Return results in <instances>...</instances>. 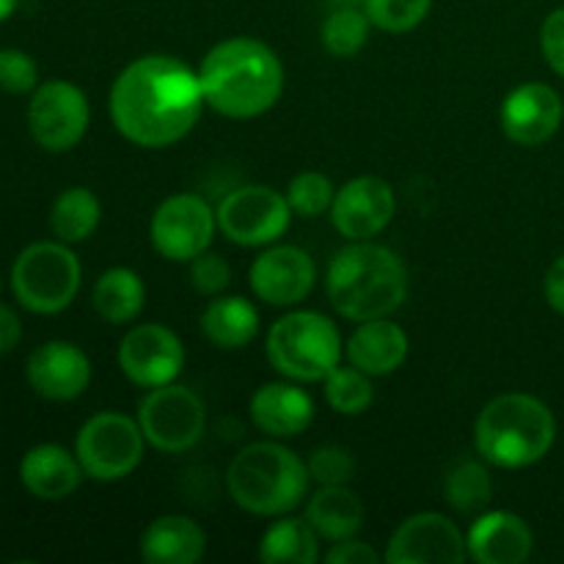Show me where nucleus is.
Instances as JSON below:
<instances>
[{
    "label": "nucleus",
    "instance_id": "nucleus-7",
    "mask_svg": "<svg viewBox=\"0 0 564 564\" xmlns=\"http://www.w3.org/2000/svg\"><path fill=\"white\" fill-rule=\"evenodd\" d=\"M83 268L77 253L61 240L31 242L11 264V292L33 314H58L80 292Z\"/></svg>",
    "mask_w": 564,
    "mask_h": 564
},
{
    "label": "nucleus",
    "instance_id": "nucleus-40",
    "mask_svg": "<svg viewBox=\"0 0 564 564\" xmlns=\"http://www.w3.org/2000/svg\"><path fill=\"white\" fill-rule=\"evenodd\" d=\"M22 339V323L17 312L6 303H0V356L14 350Z\"/></svg>",
    "mask_w": 564,
    "mask_h": 564
},
{
    "label": "nucleus",
    "instance_id": "nucleus-24",
    "mask_svg": "<svg viewBox=\"0 0 564 564\" xmlns=\"http://www.w3.org/2000/svg\"><path fill=\"white\" fill-rule=\"evenodd\" d=\"M257 303L242 295H215L202 312V334L218 350H242L259 336Z\"/></svg>",
    "mask_w": 564,
    "mask_h": 564
},
{
    "label": "nucleus",
    "instance_id": "nucleus-1",
    "mask_svg": "<svg viewBox=\"0 0 564 564\" xmlns=\"http://www.w3.org/2000/svg\"><path fill=\"white\" fill-rule=\"evenodd\" d=\"M108 108L121 138L141 149H165L191 135L207 102L198 72L174 55L152 53L116 75Z\"/></svg>",
    "mask_w": 564,
    "mask_h": 564
},
{
    "label": "nucleus",
    "instance_id": "nucleus-8",
    "mask_svg": "<svg viewBox=\"0 0 564 564\" xmlns=\"http://www.w3.org/2000/svg\"><path fill=\"white\" fill-rule=\"evenodd\" d=\"M147 438L138 419L121 411L94 413L75 438V455L94 482H119L143 460Z\"/></svg>",
    "mask_w": 564,
    "mask_h": 564
},
{
    "label": "nucleus",
    "instance_id": "nucleus-10",
    "mask_svg": "<svg viewBox=\"0 0 564 564\" xmlns=\"http://www.w3.org/2000/svg\"><path fill=\"white\" fill-rule=\"evenodd\" d=\"M220 235L242 248L273 246L292 224V207L281 191L270 185H242L226 193L215 209Z\"/></svg>",
    "mask_w": 564,
    "mask_h": 564
},
{
    "label": "nucleus",
    "instance_id": "nucleus-35",
    "mask_svg": "<svg viewBox=\"0 0 564 564\" xmlns=\"http://www.w3.org/2000/svg\"><path fill=\"white\" fill-rule=\"evenodd\" d=\"M39 86V66L25 50H0V91L6 94H33Z\"/></svg>",
    "mask_w": 564,
    "mask_h": 564
},
{
    "label": "nucleus",
    "instance_id": "nucleus-9",
    "mask_svg": "<svg viewBox=\"0 0 564 564\" xmlns=\"http://www.w3.org/2000/svg\"><path fill=\"white\" fill-rule=\"evenodd\" d=\"M138 424L152 449L163 455H182L204 438L207 408L187 386L165 383L149 389L138 405Z\"/></svg>",
    "mask_w": 564,
    "mask_h": 564
},
{
    "label": "nucleus",
    "instance_id": "nucleus-22",
    "mask_svg": "<svg viewBox=\"0 0 564 564\" xmlns=\"http://www.w3.org/2000/svg\"><path fill=\"white\" fill-rule=\"evenodd\" d=\"M83 471L75 452L61 444H39L20 460V482L31 496L42 501H64L80 488Z\"/></svg>",
    "mask_w": 564,
    "mask_h": 564
},
{
    "label": "nucleus",
    "instance_id": "nucleus-23",
    "mask_svg": "<svg viewBox=\"0 0 564 564\" xmlns=\"http://www.w3.org/2000/svg\"><path fill=\"white\" fill-rule=\"evenodd\" d=\"M141 560L147 564H196L207 554V534L187 516H160L143 529Z\"/></svg>",
    "mask_w": 564,
    "mask_h": 564
},
{
    "label": "nucleus",
    "instance_id": "nucleus-30",
    "mask_svg": "<svg viewBox=\"0 0 564 564\" xmlns=\"http://www.w3.org/2000/svg\"><path fill=\"white\" fill-rule=\"evenodd\" d=\"M323 394L325 402L330 405V411H336L339 416H361L364 411H369V405L375 402V386L372 375L361 372L352 364H339L328 378L323 380Z\"/></svg>",
    "mask_w": 564,
    "mask_h": 564
},
{
    "label": "nucleus",
    "instance_id": "nucleus-17",
    "mask_svg": "<svg viewBox=\"0 0 564 564\" xmlns=\"http://www.w3.org/2000/svg\"><path fill=\"white\" fill-rule=\"evenodd\" d=\"M564 102L549 83H521L505 97L499 110L501 132L518 147H543L560 132Z\"/></svg>",
    "mask_w": 564,
    "mask_h": 564
},
{
    "label": "nucleus",
    "instance_id": "nucleus-15",
    "mask_svg": "<svg viewBox=\"0 0 564 564\" xmlns=\"http://www.w3.org/2000/svg\"><path fill=\"white\" fill-rule=\"evenodd\" d=\"M397 215L394 187L383 176L364 174L345 182L330 204V224L347 242L375 240Z\"/></svg>",
    "mask_w": 564,
    "mask_h": 564
},
{
    "label": "nucleus",
    "instance_id": "nucleus-12",
    "mask_svg": "<svg viewBox=\"0 0 564 564\" xmlns=\"http://www.w3.org/2000/svg\"><path fill=\"white\" fill-rule=\"evenodd\" d=\"M91 108L80 86L72 80H44L31 94L28 105V130L44 152H69L88 132Z\"/></svg>",
    "mask_w": 564,
    "mask_h": 564
},
{
    "label": "nucleus",
    "instance_id": "nucleus-5",
    "mask_svg": "<svg viewBox=\"0 0 564 564\" xmlns=\"http://www.w3.org/2000/svg\"><path fill=\"white\" fill-rule=\"evenodd\" d=\"M312 477L295 449L279 438L257 441L231 457L226 468V490L240 510L262 518L290 516L301 501Z\"/></svg>",
    "mask_w": 564,
    "mask_h": 564
},
{
    "label": "nucleus",
    "instance_id": "nucleus-18",
    "mask_svg": "<svg viewBox=\"0 0 564 564\" xmlns=\"http://www.w3.org/2000/svg\"><path fill=\"white\" fill-rule=\"evenodd\" d=\"M25 378L42 400L72 402L91 383V358L75 341H44L28 356Z\"/></svg>",
    "mask_w": 564,
    "mask_h": 564
},
{
    "label": "nucleus",
    "instance_id": "nucleus-32",
    "mask_svg": "<svg viewBox=\"0 0 564 564\" xmlns=\"http://www.w3.org/2000/svg\"><path fill=\"white\" fill-rule=\"evenodd\" d=\"M284 196L295 215H301V218H319V215L330 213L336 187L323 171H301V174L290 180Z\"/></svg>",
    "mask_w": 564,
    "mask_h": 564
},
{
    "label": "nucleus",
    "instance_id": "nucleus-20",
    "mask_svg": "<svg viewBox=\"0 0 564 564\" xmlns=\"http://www.w3.org/2000/svg\"><path fill=\"white\" fill-rule=\"evenodd\" d=\"M248 413L253 427L262 430L268 438H295L312 427L314 400L306 389H301V383L281 378L253 391Z\"/></svg>",
    "mask_w": 564,
    "mask_h": 564
},
{
    "label": "nucleus",
    "instance_id": "nucleus-36",
    "mask_svg": "<svg viewBox=\"0 0 564 564\" xmlns=\"http://www.w3.org/2000/svg\"><path fill=\"white\" fill-rule=\"evenodd\" d=\"M191 284L204 297L224 295L226 286L231 284V264L220 253H198L191 262Z\"/></svg>",
    "mask_w": 564,
    "mask_h": 564
},
{
    "label": "nucleus",
    "instance_id": "nucleus-4",
    "mask_svg": "<svg viewBox=\"0 0 564 564\" xmlns=\"http://www.w3.org/2000/svg\"><path fill=\"white\" fill-rule=\"evenodd\" d=\"M556 441L554 411L523 391L499 394L474 422V446L488 466L529 468L543 460Z\"/></svg>",
    "mask_w": 564,
    "mask_h": 564
},
{
    "label": "nucleus",
    "instance_id": "nucleus-28",
    "mask_svg": "<svg viewBox=\"0 0 564 564\" xmlns=\"http://www.w3.org/2000/svg\"><path fill=\"white\" fill-rule=\"evenodd\" d=\"M99 220H102V204L94 196V191L83 185L61 191L50 207V229L55 240L66 246L86 242L97 231Z\"/></svg>",
    "mask_w": 564,
    "mask_h": 564
},
{
    "label": "nucleus",
    "instance_id": "nucleus-31",
    "mask_svg": "<svg viewBox=\"0 0 564 564\" xmlns=\"http://www.w3.org/2000/svg\"><path fill=\"white\" fill-rule=\"evenodd\" d=\"M369 22L367 11L352 9V6H341V9L330 11L323 22V31H319V39H323V47L328 50L334 58H352L364 50L369 39Z\"/></svg>",
    "mask_w": 564,
    "mask_h": 564
},
{
    "label": "nucleus",
    "instance_id": "nucleus-14",
    "mask_svg": "<svg viewBox=\"0 0 564 564\" xmlns=\"http://www.w3.org/2000/svg\"><path fill=\"white\" fill-rule=\"evenodd\" d=\"M468 560L466 532L444 512H416L391 532L386 564H463Z\"/></svg>",
    "mask_w": 564,
    "mask_h": 564
},
{
    "label": "nucleus",
    "instance_id": "nucleus-19",
    "mask_svg": "<svg viewBox=\"0 0 564 564\" xmlns=\"http://www.w3.org/2000/svg\"><path fill=\"white\" fill-rule=\"evenodd\" d=\"M468 560L477 564H521L532 556V527L518 512H479L466 532Z\"/></svg>",
    "mask_w": 564,
    "mask_h": 564
},
{
    "label": "nucleus",
    "instance_id": "nucleus-39",
    "mask_svg": "<svg viewBox=\"0 0 564 564\" xmlns=\"http://www.w3.org/2000/svg\"><path fill=\"white\" fill-rule=\"evenodd\" d=\"M543 295L556 314H564V253L556 257L554 262H551V268L545 270Z\"/></svg>",
    "mask_w": 564,
    "mask_h": 564
},
{
    "label": "nucleus",
    "instance_id": "nucleus-11",
    "mask_svg": "<svg viewBox=\"0 0 564 564\" xmlns=\"http://www.w3.org/2000/svg\"><path fill=\"white\" fill-rule=\"evenodd\" d=\"M218 231V215L196 193L169 196L149 220V242L169 262L191 264L198 253L209 251Z\"/></svg>",
    "mask_w": 564,
    "mask_h": 564
},
{
    "label": "nucleus",
    "instance_id": "nucleus-13",
    "mask_svg": "<svg viewBox=\"0 0 564 564\" xmlns=\"http://www.w3.org/2000/svg\"><path fill=\"white\" fill-rule=\"evenodd\" d=\"M116 358L121 375L132 386L149 391L180 378L185 367V345L169 325L141 323L121 336Z\"/></svg>",
    "mask_w": 564,
    "mask_h": 564
},
{
    "label": "nucleus",
    "instance_id": "nucleus-27",
    "mask_svg": "<svg viewBox=\"0 0 564 564\" xmlns=\"http://www.w3.org/2000/svg\"><path fill=\"white\" fill-rule=\"evenodd\" d=\"M259 560L264 564H317L319 534L306 518L279 516L259 540Z\"/></svg>",
    "mask_w": 564,
    "mask_h": 564
},
{
    "label": "nucleus",
    "instance_id": "nucleus-26",
    "mask_svg": "<svg viewBox=\"0 0 564 564\" xmlns=\"http://www.w3.org/2000/svg\"><path fill=\"white\" fill-rule=\"evenodd\" d=\"M94 312L110 325H127L147 306V284L130 268H108L91 290Z\"/></svg>",
    "mask_w": 564,
    "mask_h": 564
},
{
    "label": "nucleus",
    "instance_id": "nucleus-25",
    "mask_svg": "<svg viewBox=\"0 0 564 564\" xmlns=\"http://www.w3.org/2000/svg\"><path fill=\"white\" fill-rule=\"evenodd\" d=\"M306 521L312 523L319 540L339 543L361 532L364 505L356 490L347 485H319L306 505Z\"/></svg>",
    "mask_w": 564,
    "mask_h": 564
},
{
    "label": "nucleus",
    "instance_id": "nucleus-41",
    "mask_svg": "<svg viewBox=\"0 0 564 564\" xmlns=\"http://www.w3.org/2000/svg\"><path fill=\"white\" fill-rule=\"evenodd\" d=\"M17 6H20V0H0V22L9 20L17 11Z\"/></svg>",
    "mask_w": 564,
    "mask_h": 564
},
{
    "label": "nucleus",
    "instance_id": "nucleus-6",
    "mask_svg": "<svg viewBox=\"0 0 564 564\" xmlns=\"http://www.w3.org/2000/svg\"><path fill=\"white\" fill-rule=\"evenodd\" d=\"M264 350L281 378L323 383L345 358V341L334 319L312 308H295L270 325Z\"/></svg>",
    "mask_w": 564,
    "mask_h": 564
},
{
    "label": "nucleus",
    "instance_id": "nucleus-21",
    "mask_svg": "<svg viewBox=\"0 0 564 564\" xmlns=\"http://www.w3.org/2000/svg\"><path fill=\"white\" fill-rule=\"evenodd\" d=\"M411 339L405 328L394 319L378 317L367 323H356V330L345 341L347 364L358 367L372 378H386L405 364Z\"/></svg>",
    "mask_w": 564,
    "mask_h": 564
},
{
    "label": "nucleus",
    "instance_id": "nucleus-34",
    "mask_svg": "<svg viewBox=\"0 0 564 564\" xmlns=\"http://www.w3.org/2000/svg\"><path fill=\"white\" fill-rule=\"evenodd\" d=\"M308 477L317 485H347L356 477V457L345 446H319L306 460Z\"/></svg>",
    "mask_w": 564,
    "mask_h": 564
},
{
    "label": "nucleus",
    "instance_id": "nucleus-16",
    "mask_svg": "<svg viewBox=\"0 0 564 564\" xmlns=\"http://www.w3.org/2000/svg\"><path fill=\"white\" fill-rule=\"evenodd\" d=\"M317 281V264L297 246H270L253 259L248 284L253 295L275 308H295L306 301Z\"/></svg>",
    "mask_w": 564,
    "mask_h": 564
},
{
    "label": "nucleus",
    "instance_id": "nucleus-3",
    "mask_svg": "<svg viewBox=\"0 0 564 564\" xmlns=\"http://www.w3.org/2000/svg\"><path fill=\"white\" fill-rule=\"evenodd\" d=\"M325 292L334 312L350 323L391 317L408 297V268L389 246L350 242L330 259Z\"/></svg>",
    "mask_w": 564,
    "mask_h": 564
},
{
    "label": "nucleus",
    "instance_id": "nucleus-38",
    "mask_svg": "<svg viewBox=\"0 0 564 564\" xmlns=\"http://www.w3.org/2000/svg\"><path fill=\"white\" fill-rule=\"evenodd\" d=\"M328 564H380L383 562V554L372 549L369 543L358 538H347L339 540V543L330 545L323 556Z\"/></svg>",
    "mask_w": 564,
    "mask_h": 564
},
{
    "label": "nucleus",
    "instance_id": "nucleus-37",
    "mask_svg": "<svg viewBox=\"0 0 564 564\" xmlns=\"http://www.w3.org/2000/svg\"><path fill=\"white\" fill-rule=\"evenodd\" d=\"M540 50L545 64L564 77V6L551 11L540 25Z\"/></svg>",
    "mask_w": 564,
    "mask_h": 564
},
{
    "label": "nucleus",
    "instance_id": "nucleus-33",
    "mask_svg": "<svg viewBox=\"0 0 564 564\" xmlns=\"http://www.w3.org/2000/svg\"><path fill=\"white\" fill-rule=\"evenodd\" d=\"M369 22L386 33H408L427 20L433 0H364Z\"/></svg>",
    "mask_w": 564,
    "mask_h": 564
},
{
    "label": "nucleus",
    "instance_id": "nucleus-2",
    "mask_svg": "<svg viewBox=\"0 0 564 564\" xmlns=\"http://www.w3.org/2000/svg\"><path fill=\"white\" fill-rule=\"evenodd\" d=\"M198 83L209 110L226 119H257L284 94V64L262 39L229 36L204 55Z\"/></svg>",
    "mask_w": 564,
    "mask_h": 564
},
{
    "label": "nucleus",
    "instance_id": "nucleus-29",
    "mask_svg": "<svg viewBox=\"0 0 564 564\" xmlns=\"http://www.w3.org/2000/svg\"><path fill=\"white\" fill-rule=\"evenodd\" d=\"M446 505L463 516L482 512L494 499V482L479 460H460L444 479Z\"/></svg>",
    "mask_w": 564,
    "mask_h": 564
}]
</instances>
